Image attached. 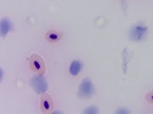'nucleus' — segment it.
<instances>
[{
  "mask_svg": "<svg viewBox=\"0 0 153 114\" xmlns=\"http://www.w3.org/2000/svg\"><path fill=\"white\" fill-rule=\"evenodd\" d=\"M29 64H30V69L34 72L35 74L43 75L46 72V67L43 58L38 54L31 55L29 58Z\"/></svg>",
  "mask_w": 153,
  "mask_h": 114,
  "instance_id": "nucleus-1",
  "label": "nucleus"
},
{
  "mask_svg": "<svg viewBox=\"0 0 153 114\" xmlns=\"http://www.w3.org/2000/svg\"><path fill=\"white\" fill-rule=\"evenodd\" d=\"M94 94V86L92 81L88 78L82 80L77 91L78 97L81 99H88L91 97Z\"/></svg>",
  "mask_w": 153,
  "mask_h": 114,
  "instance_id": "nucleus-2",
  "label": "nucleus"
},
{
  "mask_svg": "<svg viewBox=\"0 0 153 114\" xmlns=\"http://www.w3.org/2000/svg\"><path fill=\"white\" fill-rule=\"evenodd\" d=\"M146 33L147 26L143 22H139L131 29L129 32V37L134 42H140L146 37Z\"/></svg>",
  "mask_w": 153,
  "mask_h": 114,
  "instance_id": "nucleus-3",
  "label": "nucleus"
},
{
  "mask_svg": "<svg viewBox=\"0 0 153 114\" xmlns=\"http://www.w3.org/2000/svg\"><path fill=\"white\" fill-rule=\"evenodd\" d=\"M54 102L53 99L47 93H43L40 98V108L43 113H51L52 110L54 109Z\"/></svg>",
  "mask_w": 153,
  "mask_h": 114,
  "instance_id": "nucleus-4",
  "label": "nucleus"
},
{
  "mask_svg": "<svg viewBox=\"0 0 153 114\" xmlns=\"http://www.w3.org/2000/svg\"><path fill=\"white\" fill-rule=\"evenodd\" d=\"M31 85L34 91L38 94H43L48 90V85L42 75H36L31 80Z\"/></svg>",
  "mask_w": 153,
  "mask_h": 114,
  "instance_id": "nucleus-5",
  "label": "nucleus"
},
{
  "mask_svg": "<svg viewBox=\"0 0 153 114\" xmlns=\"http://www.w3.org/2000/svg\"><path fill=\"white\" fill-rule=\"evenodd\" d=\"M63 37V33L56 30H50L45 34L44 38L45 40L51 44H55L59 42Z\"/></svg>",
  "mask_w": 153,
  "mask_h": 114,
  "instance_id": "nucleus-6",
  "label": "nucleus"
},
{
  "mask_svg": "<svg viewBox=\"0 0 153 114\" xmlns=\"http://www.w3.org/2000/svg\"><path fill=\"white\" fill-rule=\"evenodd\" d=\"M82 63L79 60H74L71 64V65H70L69 72H70V74H71V75L76 76L80 73V71L82 69Z\"/></svg>",
  "mask_w": 153,
  "mask_h": 114,
  "instance_id": "nucleus-7",
  "label": "nucleus"
},
{
  "mask_svg": "<svg viewBox=\"0 0 153 114\" xmlns=\"http://www.w3.org/2000/svg\"><path fill=\"white\" fill-rule=\"evenodd\" d=\"M11 29V23L10 20H8L7 18H4L2 20L1 25H0V31H1V35L2 36H6L8 33L10 32Z\"/></svg>",
  "mask_w": 153,
  "mask_h": 114,
  "instance_id": "nucleus-8",
  "label": "nucleus"
},
{
  "mask_svg": "<svg viewBox=\"0 0 153 114\" xmlns=\"http://www.w3.org/2000/svg\"><path fill=\"white\" fill-rule=\"evenodd\" d=\"M84 113H98L99 111L97 110V108L95 107H88L86 110H84V112H83Z\"/></svg>",
  "mask_w": 153,
  "mask_h": 114,
  "instance_id": "nucleus-9",
  "label": "nucleus"
},
{
  "mask_svg": "<svg viewBox=\"0 0 153 114\" xmlns=\"http://www.w3.org/2000/svg\"><path fill=\"white\" fill-rule=\"evenodd\" d=\"M146 100L149 103L153 104V91H150L146 94Z\"/></svg>",
  "mask_w": 153,
  "mask_h": 114,
  "instance_id": "nucleus-10",
  "label": "nucleus"
}]
</instances>
